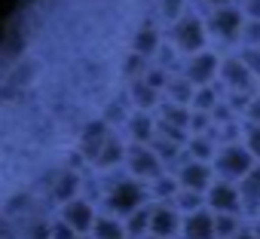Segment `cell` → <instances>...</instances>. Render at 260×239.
Instances as JSON below:
<instances>
[{"instance_id":"6da1fadb","label":"cell","mask_w":260,"mask_h":239,"mask_svg":"<svg viewBox=\"0 0 260 239\" xmlns=\"http://www.w3.org/2000/svg\"><path fill=\"white\" fill-rule=\"evenodd\" d=\"M230 239H239V236H230Z\"/></svg>"}]
</instances>
